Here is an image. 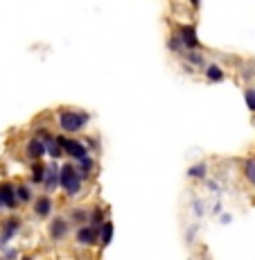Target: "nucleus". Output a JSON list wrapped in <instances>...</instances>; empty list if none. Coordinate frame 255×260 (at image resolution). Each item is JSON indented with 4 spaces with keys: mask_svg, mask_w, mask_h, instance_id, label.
<instances>
[{
    "mask_svg": "<svg viewBox=\"0 0 255 260\" xmlns=\"http://www.w3.org/2000/svg\"><path fill=\"white\" fill-rule=\"evenodd\" d=\"M91 122V113L82 111L75 107H61L57 111V124L63 134H79L88 127Z\"/></svg>",
    "mask_w": 255,
    "mask_h": 260,
    "instance_id": "f257e3e1",
    "label": "nucleus"
},
{
    "mask_svg": "<svg viewBox=\"0 0 255 260\" xmlns=\"http://www.w3.org/2000/svg\"><path fill=\"white\" fill-rule=\"evenodd\" d=\"M59 190H61L68 199H75L82 194L84 177L79 174V170L75 168V163H66V166L59 168Z\"/></svg>",
    "mask_w": 255,
    "mask_h": 260,
    "instance_id": "f03ea898",
    "label": "nucleus"
},
{
    "mask_svg": "<svg viewBox=\"0 0 255 260\" xmlns=\"http://www.w3.org/2000/svg\"><path fill=\"white\" fill-rule=\"evenodd\" d=\"M99 240V229L97 226H91V224H79L77 229H75V242H77V247L82 249H91L97 244Z\"/></svg>",
    "mask_w": 255,
    "mask_h": 260,
    "instance_id": "7ed1b4c3",
    "label": "nucleus"
},
{
    "mask_svg": "<svg viewBox=\"0 0 255 260\" xmlns=\"http://www.w3.org/2000/svg\"><path fill=\"white\" fill-rule=\"evenodd\" d=\"M57 138H59V143H61V147H63V154H68L72 161H79V158H84V156L91 154L88 145L77 141V138H70V136H57Z\"/></svg>",
    "mask_w": 255,
    "mask_h": 260,
    "instance_id": "20e7f679",
    "label": "nucleus"
},
{
    "mask_svg": "<svg viewBox=\"0 0 255 260\" xmlns=\"http://www.w3.org/2000/svg\"><path fill=\"white\" fill-rule=\"evenodd\" d=\"M70 219L68 217H61V215H57V217L50 219L48 224V238L52 240V242H63L68 236H70Z\"/></svg>",
    "mask_w": 255,
    "mask_h": 260,
    "instance_id": "39448f33",
    "label": "nucleus"
},
{
    "mask_svg": "<svg viewBox=\"0 0 255 260\" xmlns=\"http://www.w3.org/2000/svg\"><path fill=\"white\" fill-rule=\"evenodd\" d=\"M54 211V202H52V194H48V192H43V194H34V199H32V213H34V217L37 219H48L50 215H52Z\"/></svg>",
    "mask_w": 255,
    "mask_h": 260,
    "instance_id": "423d86ee",
    "label": "nucleus"
},
{
    "mask_svg": "<svg viewBox=\"0 0 255 260\" xmlns=\"http://www.w3.org/2000/svg\"><path fill=\"white\" fill-rule=\"evenodd\" d=\"M23 229V222L21 217H7L3 219V224H0V247H7L9 240H14L21 233Z\"/></svg>",
    "mask_w": 255,
    "mask_h": 260,
    "instance_id": "0eeeda50",
    "label": "nucleus"
},
{
    "mask_svg": "<svg viewBox=\"0 0 255 260\" xmlns=\"http://www.w3.org/2000/svg\"><path fill=\"white\" fill-rule=\"evenodd\" d=\"M183 57V68L190 73V71H203L208 63L206 54L201 52V48H194V50H186V52L181 54Z\"/></svg>",
    "mask_w": 255,
    "mask_h": 260,
    "instance_id": "6e6552de",
    "label": "nucleus"
},
{
    "mask_svg": "<svg viewBox=\"0 0 255 260\" xmlns=\"http://www.w3.org/2000/svg\"><path fill=\"white\" fill-rule=\"evenodd\" d=\"M0 202H3L5 211H16V208H18L16 183H12V181H3V183H0Z\"/></svg>",
    "mask_w": 255,
    "mask_h": 260,
    "instance_id": "1a4fd4ad",
    "label": "nucleus"
},
{
    "mask_svg": "<svg viewBox=\"0 0 255 260\" xmlns=\"http://www.w3.org/2000/svg\"><path fill=\"white\" fill-rule=\"evenodd\" d=\"M176 32H178V37H181L183 48H186V50L201 48V41H199V37H197V27H194V23H186V25H181V27H178Z\"/></svg>",
    "mask_w": 255,
    "mask_h": 260,
    "instance_id": "9d476101",
    "label": "nucleus"
},
{
    "mask_svg": "<svg viewBox=\"0 0 255 260\" xmlns=\"http://www.w3.org/2000/svg\"><path fill=\"white\" fill-rule=\"evenodd\" d=\"M23 152H25V156H27L29 161H39V158L46 156V143H43L39 136H29L27 141H25Z\"/></svg>",
    "mask_w": 255,
    "mask_h": 260,
    "instance_id": "9b49d317",
    "label": "nucleus"
},
{
    "mask_svg": "<svg viewBox=\"0 0 255 260\" xmlns=\"http://www.w3.org/2000/svg\"><path fill=\"white\" fill-rule=\"evenodd\" d=\"M41 188H43V192H48V194H54V192L59 190V166H57V163L48 166L46 179H43Z\"/></svg>",
    "mask_w": 255,
    "mask_h": 260,
    "instance_id": "f8f14e48",
    "label": "nucleus"
},
{
    "mask_svg": "<svg viewBox=\"0 0 255 260\" xmlns=\"http://www.w3.org/2000/svg\"><path fill=\"white\" fill-rule=\"evenodd\" d=\"M72 163H75V168L79 170V174H82L84 179H88L95 170H97V161L93 158V154H88V156L79 158V161H72Z\"/></svg>",
    "mask_w": 255,
    "mask_h": 260,
    "instance_id": "ddd939ff",
    "label": "nucleus"
},
{
    "mask_svg": "<svg viewBox=\"0 0 255 260\" xmlns=\"http://www.w3.org/2000/svg\"><path fill=\"white\" fill-rule=\"evenodd\" d=\"M29 170H32V172H29V183H32V186H41L43 179H46L48 166L41 161V158H39V161H32V168H29Z\"/></svg>",
    "mask_w": 255,
    "mask_h": 260,
    "instance_id": "4468645a",
    "label": "nucleus"
},
{
    "mask_svg": "<svg viewBox=\"0 0 255 260\" xmlns=\"http://www.w3.org/2000/svg\"><path fill=\"white\" fill-rule=\"evenodd\" d=\"M16 199H18V204L21 206H27V204H32V199H34V188H32V183H16Z\"/></svg>",
    "mask_w": 255,
    "mask_h": 260,
    "instance_id": "2eb2a0df",
    "label": "nucleus"
},
{
    "mask_svg": "<svg viewBox=\"0 0 255 260\" xmlns=\"http://www.w3.org/2000/svg\"><path fill=\"white\" fill-rule=\"evenodd\" d=\"M111 240H113V222L111 219H104L102 226H99V240H97L99 249H106L111 244Z\"/></svg>",
    "mask_w": 255,
    "mask_h": 260,
    "instance_id": "dca6fc26",
    "label": "nucleus"
},
{
    "mask_svg": "<svg viewBox=\"0 0 255 260\" xmlns=\"http://www.w3.org/2000/svg\"><path fill=\"white\" fill-rule=\"evenodd\" d=\"M203 73H206V79H208V82H212V84L224 82V79H226V73H224V68L219 66V63H206Z\"/></svg>",
    "mask_w": 255,
    "mask_h": 260,
    "instance_id": "f3484780",
    "label": "nucleus"
},
{
    "mask_svg": "<svg viewBox=\"0 0 255 260\" xmlns=\"http://www.w3.org/2000/svg\"><path fill=\"white\" fill-rule=\"evenodd\" d=\"M68 219H70V224H75V226H79V224H86L88 222V208L75 206L72 211L68 213Z\"/></svg>",
    "mask_w": 255,
    "mask_h": 260,
    "instance_id": "a211bd4d",
    "label": "nucleus"
},
{
    "mask_svg": "<svg viewBox=\"0 0 255 260\" xmlns=\"http://www.w3.org/2000/svg\"><path fill=\"white\" fill-rule=\"evenodd\" d=\"M165 46H167V50L172 54H178V57H181L183 52H186V48H183V41H181V37H178V32H172L167 37V43H165Z\"/></svg>",
    "mask_w": 255,
    "mask_h": 260,
    "instance_id": "6ab92c4d",
    "label": "nucleus"
},
{
    "mask_svg": "<svg viewBox=\"0 0 255 260\" xmlns=\"http://www.w3.org/2000/svg\"><path fill=\"white\" fill-rule=\"evenodd\" d=\"M242 174H244V179L255 188V156L246 158V161L242 163Z\"/></svg>",
    "mask_w": 255,
    "mask_h": 260,
    "instance_id": "aec40b11",
    "label": "nucleus"
},
{
    "mask_svg": "<svg viewBox=\"0 0 255 260\" xmlns=\"http://www.w3.org/2000/svg\"><path fill=\"white\" fill-rule=\"evenodd\" d=\"M104 208L102 206H93V208H88V224L91 226H102V222H104Z\"/></svg>",
    "mask_w": 255,
    "mask_h": 260,
    "instance_id": "412c9836",
    "label": "nucleus"
},
{
    "mask_svg": "<svg viewBox=\"0 0 255 260\" xmlns=\"http://www.w3.org/2000/svg\"><path fill=\"white\" fill-rule=\"evenodd\" d=\"M206 174H208V163H194L192 168L188 170V177L190 179H206Z\"/></svg>",
    "mask_w": 255,
    "mask_h": 260,
    "instance_id": "4be33fe9",
    "label": "nucleus"
},
{
    "mask_svg": "<svg viewBox=\"0 0 255 260\" xmlns=\"http://www.w3.org/2000/svg\"><path fill=\"white\" fill-rule=\"evenodd\" d=\"M244 100H246L248 111L255 113V86H248L246 91H244Z\"/></svg>",
    "mask_w": 255,
    "mask_h": 260,
    "instance_id": "5701e85b",
    "label": "nucleus"
},
{
    "mask_svg": "<svg viewBox=\"0 0 255 260\" xmlns=\"http://www.w3.org/2000/svg\"><path fill=\"white\" fill-rule=\"evenodd\" d=\"M16 256H18L16 249H5L3 247V258H16Z\"/></svg>",
    "mask_w": 255,
    "mask_h": 260,
    "instance_id": "b1692460",
    "label": "nucleus"
},
{
    "mask_svg": "<svg viewBox=\"0 0 255 260\" xmlns=\"http://www.w3.org/2000/svg\"><path fill=\"white\" fill-rule=\"evenodd\" d=\"M190 5H192V9H199L201 7V0H190Z\"/></svg>",
    "mask_w": 255,
    "mask_h": 260,
    "instance_id": "393cba45",
    "label": "nucleus"
},
{
    "mask_svg": "<svg viewBox=\"0 0 255 260\" xmlns=\"http://www.w3.org/2000/svg\"><path fill=\"white\" fill-rule=\"evenodd\" d=\"M0 208H3V202H0Z\"/></svg>",
    "mask_w": 255,
    "mask_h": 260,
    "instance_id": "a878e982",
    "label": "nucleus"
}]
</instances>
